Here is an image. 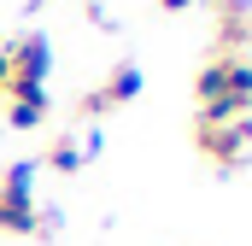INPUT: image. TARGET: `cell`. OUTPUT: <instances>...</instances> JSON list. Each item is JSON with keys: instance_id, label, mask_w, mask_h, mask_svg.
Here are the masks:
<instances>
[{"instance_id": "obj_1", "label": "cell", "mask_w": 252, "mask_h": 246, "mask_svg": "<svg viewBox=\"0 0 252 246\" xmlns=\"http://www.w3.org/2000/svg\"><path fill=\"white\" fill-rule=\"evenodd\" d=\"M35 176L41 164L35 158H18L0 170V235H35L41 211H35Z\"/></svg>"}, {"instance_id": "obj_2", "label": "cell", "mask_w": 252, "mask_h": 246, "mask_svg": "<svg viewBox=\"0 0 252 246\" xmlns=\"http://www.w3.org/2000/svg\"><path fill=\"white\" fill-rule=\"evenodd\" d=\"M193 141H199V153H205L217 170H235V164H247V158H252V118H235V123H205V118H193Z\"/></svg>"}, {"instance_id": "obj_3", "label": "cell", "mask_w": 252, "mask_h": 246, "mask_svg": "<svg viewBox=\"0 0 252 246\" xmlns=\"http://www.w3.org/2000/svg\"><path fill=\"white\" fill-rule=\"evenodd\" d=\"M141 88H147V76H141V64H118L100 88H88L82 100H76V112L82 118H106V112H118L129 100H141Z\"/></svg>"}, {"instance_id": "obj_4", "label": "cell", "mask_w": 252, "mask_h": 246, "mask_svg": "<svg viewBox=\"0 0 252 246\" xmlns=\"http://www.w3.org/2000/svg\"><path fill=\"white\" fill-rule=\"evenodd\" d=\"M6 53H12V82H35V88H47V70H53V41H47L41 30H30V35L6 41Z\"/></svg>"}, {"instance_id": "obj_5", "label": "cell", "mask_w": 252, "mask_h": 246, "mask_svg": "<svg viewBox=\"0 0 252 246\" xmlns=\"http://www.w3.org/2000/svg\"><path fill=\"white\" fill-rule=\"evenodd\" d=\"M6 123L12 129H41L47 123V88H35V82H6Z\"/></svg>"}, {"instance_id": "obj_6", "label": "cell", "mask_w": 252, "mask_h": 246, "mask_svg": "<svg viewBox=\"0 0 252 246\" xmlns=\"http://www.w3.org/2000/svg\"><path fill=\"white\" fill-rule=\"evenodd\" d=\"M217 41H223V53L252 41V6L247 0H217Z\"/></svg>"}, {"instance_id": "obj_7", "label": "cell", "mask_w": 252, "mask_h": 246, "mask_svg": "<svg viewBox=\"0 0 252 246\" xmlns=\"http://www.w3.org/2000/svg\"><path fill=\"white\" fill-rule=\"evenodd\" d=\"M41 164H47V170H53V176H76V170H82V164H88V158H82V147H76V141H70V135H59V141H53V147H47V158H41Z\"/></svg>"}, {"instance_id": "obj_8", "label": "cell", "mask_w": 252, "mask_h": 246, "mask_svg": "<svg viewBox=\"0 0 252 246\" xmlns=\"http://www.w3.org/2000/svg\"><path fill=\"white\" fill-rule=\"evenodd\" d=\"M6 82H12V53H6V41H0V94H6Z\"/></svg>"}, {"instance_id": "obj_9", "label": "cell", "mask_w": 252, "mask_h": 246, "mask_svg": "<svg viewBox=\"0 0 252 246\" xmlns=\"http://www.w3.org/2000/svg\"><path fill=\"white\" fill-rule=\"evenodd\" d=\"M158 6H164V12H188L193 0H158Z\"/></svg>"}, {"instance_id": "obj_10", "label": "cell", "mask_w": 252, "mask_h": 246, "mask_svg": "<svg viewBox=\"0 0 252 246\" xmlns=\"http://www.w3.org/2000/svg\"><path fill=\"white\" fill-rule=\"evenodd\" d=\"M88 6H94V0H88Z\"/></svg>"}]
</instances>
